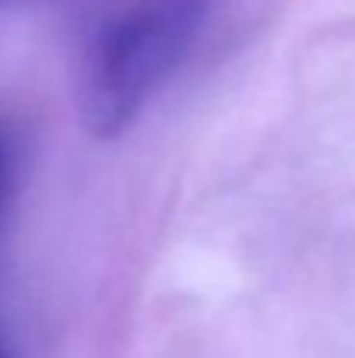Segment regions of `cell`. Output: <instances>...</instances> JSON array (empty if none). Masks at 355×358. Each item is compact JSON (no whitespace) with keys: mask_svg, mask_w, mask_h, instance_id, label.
I'll return each instance as SVG.
<instances>
[{"mask_svg":"<svg viewBox=\"0 0 355 358\" xmlns=\"http://www.w3.org/2000/svg\"><path fill=\"white\" fill-rule=\"evenodd\" d=\"M0 358H6V352H3V349H0Z\"/></svg>","mask_w":355,"mask_h":358,"instance_id":"3957f363","label":"cell"},{"mask_svg":"<svg viewBox=\"0 0 355 358\" xmlns=\"http://www.w3.org/2000/svg\"><path fill=\"white\" fill-rule=\"evenodd\" d=\"M214 0H132L92 41L82 66L79 110L92 136L129 129L151 94L198 41Z\"/></svg>","mask_w":355,"mask_h":358,"instance_id":"6da1fadb","label":"cell"},{"mask_svg":"<svg viewBox=\"0 0 355 358\" xmlns=\"http://www.w3.org/2000/svg\"><path fill=\"white\" fill-rule=\"evenodd\" d=\"M16 161H19L16 132H13V126L6 120H0V217H3L13 182H16Z\"/></svg>","mask_w":355,"mask_h":358,"instance_id":"7a4b0ae2","label":"cell"}]
</instances>
